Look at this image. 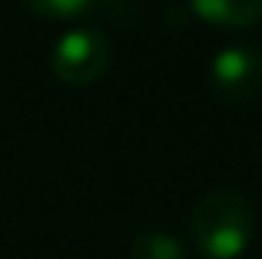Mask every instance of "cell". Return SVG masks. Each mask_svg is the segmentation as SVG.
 <instances>
[{
  "label": "cell",
  "instance_id": "obj_1",
  "mask_svg": "<svg viewBox=\"0 0 262 259\" xmlns=\"http://www.w3.org/2000/svg\"><path fill=\"white\" fill-rule=\"evenodd\" d=\"M256 206L236 189H212L189 213V240L206 259H239L256 236Z\"/></svg>",
  "mask_w": 262,
  "mask_h": 259
},
{
  "label": "cell",
  "instance_id": "obj_2",
  "mask_svg": "<svg viewBox=\"0 0 262 259\" xmlns=\"http://www.w3.org/2000/svg\"><path fill=\"white\" fill-rule=\"evenodd\" d=\"M50 67H53V77L67 87L96 83L110 67V44L93 27L67 30L50 53Z\"/></svg>",
  "mask_w": 262,
  "mask_h": 259
},
{
  "label": "cell",
  "instance_id": "obj_3",
  "mask_svg": "<svg viewBox=\"0 0 262 259\" xmlns=\"http://www.w3.org/2000/svg\"><path fill=\"white\" fill-rule=\"evenodd\" d=\"M209 83L223 100H252L262 90V53L246 44L223 47L209 63Z\"/></svg>",
  "mask_w": 262,
  "mask_h": 259
},
{
  "label": "cell",
  "instance_id": "obj_4",
  "mask_svg": "<svg viewBox=\"0 0 262 259\" xmlns=\"http://www.w3.org/2000/svg\"><path fill=\"white\" fill-rule=\"evenodd\" d=\"M199 20L223 30H246L262 20V0H189Z\"/></svg>",
  "mask_w": 262,
  "mask_h": 259
},
{
  "label": "cell",
  "instance_id": "obj_5",
  "mask_svg": "<svg viewBox=\"0 0 262 259\" xmlns=\"http://www.w3.org/2000/svg\"><path fill=\"white\" fill-rule=\"evenodd\" d=\"M133 259H186L183 243L166 229H143L129 246Z\"/></svg>",
  "mask_w": 262,
  "mask_h": 259
},
{
  "label": "cell",
  "instance_id": "obj_6",
  "mask_svg": "<svg viewBox=\"0 0 262 259\" xmlns=\"http://www.w3.org/2000/svg\"><path fill=\"white\" fill-rule=\"evenodd\" d=\"M43 20H77L96 7V0H24Z\"/></svg>",
  "mask_w": 262,
  "mask_h": 259
}]
</instances>
